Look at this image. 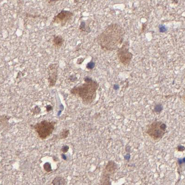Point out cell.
I'll use <instances>...</instances> for the list:
<instances>
[{"instance_id": "obj_1", "label": "cell", "mask_w": 185, "mask_h": 185, "mask_svg": "<svg viewBox=\"0 0 185 185\" xmlns=\"http://www.w3.org/2000/svg\"><path fill=\"white\" fill-rule=\"evenodd\" d=\"M125 31L117 23L110 24L99 35L97 42L101 48L105 51L117 49L123 44Z\"/></svg>"}, {"instance_id": "obj_2", "label": "cell", "mask_w": 185, "mask_h": 185, "mask_svg": "<svg viewBox=\"0 0 185 185\" xmlns=\"http://www.w3.org/2000/svg\"><path fill=\"white\" fill-rule=\"evenodd\" d=\"M84 81L85 83L74 87L70 92L80 98L84 104H90L96 99L99 84L88 76L86 77Z\"/></svg>"}, {"instance_id": "obj_3", "label": "cell", "mask_w": 185, "mask_h": 185, "mask_svg": "<svg viewBox=\"0 0 185 185\" xmlns=\"http://www.w3.org/2000/svg\"><path fill=\"white\" fill-rule=\"evenodd\" d=\"M56 123L54 121L43 120L32 126L37 136L41 140H46L54 132Z\"/></svg>"}, {"instance_id": "obj_4", "label": "cell", "mask_w": 185, "mask_h": 185, "mask_svg": "<svg viewBox=\"0 0 185 185\" xmlns=\"http://www.w3.org/2000/svg\"><path fill=\"white\" fill-rule=\"evenodd\" d=\"M167 132V126L160 121H155L147 127L146 134L151 138L158 141L163 137Z\"/></svg>"}, {"instance_id": "obj_5", "label": "cell", "mask_w": 185, "mask_h": 185, "mask_svg": "<svg viewBox=\"0 0 185 185\" xmlns=\"http://www.w3.org/2000/svg\"><path fill=\"white\" fill-rule=\"evenodd\" d=\"M129 42L125 41L120 48L117 49V55L119 61L124 66L130 64L133 58V54L129 51Z\"/></svg>"}, {"instance_id": "obj_6", "label": "cell", "mask_w": 185, "mask_h": 185, "mask_svg": "<svg viewBox=\"0 0 185 185\" xmlns=\"http://www.w3.org/2000/svg\"><path fill=\"white\" fill-rule=\"evenodd\" d=\"M59 65L57 63L50 64L48 67V81L49 87L52 88L56 85L58 78Z\"/></svg>"}, {"instance_id": "obj_7", "label": "cell", "mask_w": 185, "mask_h": 185, "mask_svg": "<svg viewBox=\"0 0 185 185\" xmlns=\"http://www.w3.org/2000/svg\"><path fill=\"white\" fill-rule=\"evenodd\" d=\"M73 14L68 10H62L57 16L53 18L52 22L55 24H59L62 26H64L68 21L71 19Z\"/></svg>"}, {"instance_id": "obj_8", "label": "cell", "mask_w": 185, "mask_h": 185, "mask_svg": "<svg viewBox=\"0 0 185 185\" xmlns=\"http://www.w3.org/2000/svg\"><path fill=\"white\" fill-rule=\"evenodd\" d=\"M64 43V39L60 35L54 36L53 40V44L54 47L57 49H59L62 46Z\"/></svg>"}, {"instance_id": "obj_9", "label": "cell", "mask_w": 185, "mask_h": 185, "mask_svg": "<svg viewBox=\"0 0 185 185\" xmlns=\"http://www.w3.org/2000/svg\"><path fill=\"white\" fill-rule=\"evenodd\" d=\"M53 185H65L66 181L64 177L57 176L54 178L52 182Z\"/></svg>"}, {"instance_id": "obj_10", "label": "cell", "mask_w": 185, "mask_h": 185, "mask_svg": "<svg viewBox=\"0 0 185 185\" xmlns=\"http://www.w3.org/2000/svg\"><path fill=\"white\" fill-rule=\"evenodd\" d=\"M69 130L64 129L63 130L62 132L60 134V138L61 139H65L69 135Z\"/></svg>"}, {"instance_id": "obj_11", "label": "cell", "mask_w": 185, "mask_h": 185, "mask_svg": "<svg viewBox=\"0 0 185 185\" xmlns=\"http://www.w3.org/2000/svg\"><path fill=\"white\" fill-rule=\"evenodd\" d=\"M159 31L160 32L163 33L166 32L168 31V29H167L166 26L161 24V25H160L159 26Z\"/></svg>"}, {"instance_id": "obj_12", "label": "cell", "mask_w": 185, "mask_h": 185, "mask_svg": "<svg viewBox=\"0 0 185 185\" xmlns=\"http://www.w3.org/2000/svg\"><path fill=\"white\" fill-rule=\"evenodd\" d=\"M95 65H96V64H95V62H93V61H91V62H89L86 65V68H87L88 69H92L95 67Z\"/></svg>"}, {"instance_id": "obj_13", "label": "cell", "mask_w": 185, "mask_h": 185, "mask_svg": "<svg viewBox=\"0 0 185 185\" xmlns=\"http://www.w3.org/2000/svg\"><path fill=\"white\" fill-rule=\"evenodd\" d=\"M85 26H86V23L85 22H81V24L80 25V27H79V30H80L82 31H86L85 30Z\"/></svg>"}, {"instance_id": "obj_14", "label": "cell", "mask_w": 185, "mask_h": 185, "mask_svg": "<svg viewBox=\"0 0 185 185\" xmlns=\"http://www.w3.org/2000/svg\"><path fill=\"white\" fill-rule=\"evenodd\" d=\"M162 109V107L160 104H158L156 105L155 107V109L156 110V112L159 111L161 112V110Z\"/></svg>"}, {"instance_id": "obj_15", "label": "cell", "mask_w": 185, "mask_h": 185, "mask_svg": "<svg viewBox=\"0 0 185 185\" xmlns=\"http://www.w3.org/2000/svg\"><path fill=\"white\" fill-rule=\"evenodd\" d=\"M119 89V86L118 84H115L113 86V89L115 90H117Z\"/></svg>"}]
</instances>
